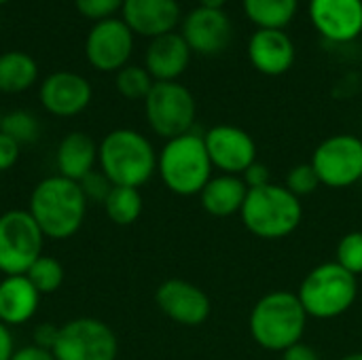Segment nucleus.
<instances>
[{
  "mask_svg": "<svg viewBox=\"0 0 362 360\" xmlns=\"http://www.w3.org/2000/svg\"><path fill=\"white\" fill-rule=\"evenodd\" d=\"M242 180L246 182V187H248V189L265 187V185H269V182H272V178H269V168H267L265 163L255 161V163H252V166L242 174Z\"/></svg>",
  "mask_w": 362,
  "mask_h": 360,
  "instance_id": "34",
  "label": "nucleus"
},
{
  "mask_svg": "<svg viewBox=\"0 0 362 360\" xmlns=\"http://www.w3.org/2000/svg\"><path fill=\"white\" fill-rule=\"evenodd\" d=\"M95 163H98V144L89 134L70 132L59 140L55 153V166L59 176L81 182L87 174L95 170Z\"/></svg>",
  "mask_w": 362,
  "mask_h": 360,
  "instance_id": "21",
  "label": "nucleus"
},
{
  "mask_svg": "<svg viewBox=\"0 0 362 360\" xmlns=\"http://www.w3.org/2000/svg\"><path fill=\"white\" fill-rule=\"evenodd\" d=\"M144 115L151 129L165 138H178L193 132L197 106L193 93L178 81L155 83L144 100Z\"/></svg>",
  "mask_w": 362,
  "mask_h": 360,
  "instance_id": "7",
  "label": "nucleus"
},
{
  "mask_svg": "<svg viewBox=\"0 0 362 360\" xmlns=\"http://www.w3.org/2000/svg\"><path fill=\"white\" fill-rule=\"evenodd\" d=\"M134 53V32L119 17L95 21L85 38V57L100 72H119Z\"/></svg>",
  "mask_w": 362,
  "mask_h": 360,
  "instance_id": "11",
  "label": "nucleus"
},
{
  "mask_svg": "<svg viewBox=\"0 0 362 360\" xmlns=\"http://www.w3.org/2000/svg\"><path fill=\"white\" fill-rule=\"evenodd\" d=\"M310 163L320 185L329 189L352 187L362 180V138L354 134L329 136L316 146Z\"/></svg>",
  "mask_w": 362,
  "mask_h": 360,
  "instance_id": "10",
  "label": "nucleus"
},
{
  "mask_svg": "<svg viewBox=\"0 0 362 360\" xmlns=\"http://www.w3.org/2000/svg\"><path fill=\"white\" fill-rule=\"evenodd\" d=\"M308 318L297 293L272 291L250 312V335L263 350L284 352L301 342Z\"/></svg>",
  "mask_w": 362,
  "mask_h": 360,
  "instance_id": "3",
  "label": "nucleus"
},
{
  "mask_svg": "<svg viewBox=\"0 0 362 360\" xmlns=\"http://www.w3.org/2000/svg\"><path fill=\"white\" fill-rule=\"evenodd\" d=\"M25 276L42 297V295H53L55 291H59L62 284H64L66 274H64V267H62V263L57 259L42 255L32 263V267L28 269Z\"/></svg>",
  "mask_w": 362,
  "mask_h": 360,
  "instance_id": "26",
  "label": "nucleus"
},
{
  "mask_svg": "<svg viewBox=\"0 0 362 360\" xmlns=\"http://www.w3.org/2000/svg\"><path fill=\"white\" fill-rule=\"evenodd\" d=\"M248 59L265 76H280L295 64V45L284 30H257L248 40Z\"/></svg>",
  "mask_w": 362,
  "mask_h": 360,
  "instance_id": "18",
  "label": "nucleus"
},
{
  "mask_svg": "<svg viewBox=\"0 0 362 360\" xmlns=\"http://www.w3.org/2000/svg\"><path fill=\"white\" fill-rule=\"evenodd\" d=\"M121 15L134 34L157 38L176 32L180 4L178 0H125Z\"/></svg>",
  "mask_w": 362,
  "mask_h": 360,
  "instance_id": "17",
  "label": "nucleus"
},
{
  "mask_svg": "<svg viewBox=\"0 0 362 360\" xmlns=\"http://www.w3.org/2000/svg\"><path fill=\"white\" fill-rule=\"evenodd\" d=\"M244 227L261 240L288 238L303 219L301 199L284 185L269 182L265 187L248 189L240 210Z\"/></svg>",
  "mask_w": 362,
  "mask_h": 360,
  "instance_id": "4",
  "label": "nucleus"
},
{
  "mask_svg": "<svg viewBox=\"0 0 362 360\" xmlns=\"http://www.w3.org/2000/svg\"><path fill=\"white\" fill-rule=\"evenodd\" d=\"M115 85H117V91L125 100H146V95L153 89L155 81H153V76L148 74V70L144 66L127 64L125 68H121L117 72Z\"/></svg>",
  "mask_w": 362,
  "mask_h": 360,
  "instance_id": "27",
  "label": "nucleus"
},
{
  "mask_svg": "<svg viewBox=\"0 0 362 360\" xmlns=\"http://www.w3.org/2000/svg\"><path fill=\"white\" fill-rule=\"evenodd\" d=\"M142 206H144L142 195L134 187H112V191L104 202L106 216L119 227L134 225L142 214Z\"/></svg>",
  "mask_w": 362,
  "mask_h": 360,
  "instance_id": "25",
  "label": "nucleus"
},
{
  "mask_svg": "<svg viewBox=\"0 0 362 360\" xmlns=\"http://www.w3.org/2000/svg\"><path fill=\"white\" fill-rule=\"evenodd\" d=\"M199 6H206V8H223L229 0H197Z\"/></svg>",
  "mask_w": 362,
  "mask_h": 360,
  "instance_id": "39",
  "label": "nucleus"
},
{
  "mask_svg": "<svg viewBox=\"0 0 362 360\" xmlns=\"http://www.w3.org/2000/svg\"><path fill=\"white\" fill-rule=\"evenodd\" d=\"M0 132L13 138L19 146H23V144H32L38 140L40 125H38V119L30 115L28 110H13L8 115H2Z\"/></svg>",
  "mask_w": 362,
  "mask_h": 360,
  "instance_id": "28",
  "label": "nucleus"
},
{
  "mask_svg": "<svg viewBox=\"0 0 362 360\" xmlns=\"http://www.w3.org/2000/svg\"><path fill=\"white\" fill-rule=\"evenodd\" d=\"M299 0H244L246 17L259 30H284L297 15Z\"/></svg>",
  "mask_w": 362,
  "mask_h": 360,
  "instance_id": "24",
  "label": "nucleus"
},
{
  "mask_svg": "<svg viewBox=\"0 0 362 360\" xmlns=\"http://www.w3.org/2000/svg\"><path fill=\"white\" fill-rule=\"evenodd\" d=\"M40 303V293L28 276H4L0 280V323L19 327L34 318Z\"/></svg>",
  "mask_w": 362,
  "mask_h": 360,
  "instance_id": "20",
  "label": "nucleus"
},
{
  "mask_svg": "<svg viewBox=\"0 0 362 360\" xmlns=\"http://www.w3.org/2000/svg\"><path fill=\"white\" fill-rule=\"evenodd\" d=\"M297 297L310 318H339L358 297V278L344 269L337 261L320 263L308 272Z\"/></svg>",
  "mask_w": 362,
  "mask_h": 360,
  "instance_id": "6",
  "label": "nucleus"
},
{
  "mask_svg": "<svg viewBox=\"0 0 362 360\" xmlns=\"http://www.w3.org/2000/svg\"><path fill=\"white\" fill-rule=\"evenodd\" d=\"M212 170L204 136L195 132L168 140L157 155V172L163 185L180 197L199 195L212 178Z\"/></svg>",
  "mask_w": 362,
  "mask_h": 360,
  "instance_id": "5",
  "label": "nucleus"
},
{
  "mask_svg": "<svg viewBox=\"0 0 362 360\" xmlns=\"http://www.w3.org/2000/svg\"><path fill=\"white\" fill-rule=\"evenodd\" d=\"M180 34L193 53L216 55L229 47L233 28H231V19L223 8L197 6L185 17Z\"/></svg>",
  "mask_w": 362,
  "mask_h": 360,
  "instance_id": "15",
  "label": "nucleus"
},
{
  "mask_svg": "<svg viewBox=\"0 0 362 360\" xmlns=\"http://www.w3.org/2000/svg\"><path fill=\"white\" fill-rule=\"evenodd\" d=\"M0 28H2V19H0Z\"/></svg>",
  "mask_w": 362,
  "mask_h": 360,
  "instance_id": "42",
  "label": "nucleus"
},
{
  "mask_svg": "<svg viewBox=\"0 0 362 360\" xmlns=\"http://www.w3.org/2000/svg\"><path fill=\"white\" fill-rule=\"evenodd\" d=\"M45 233L28 210H8L0 216V272L25 276L32 263L42 257Z\"/></svg>",
  "mask_w": 362,
  "mask_h": 360,
  "instance_id": "8",
  "label": "nucleus"
},
{
  "mask_svg": "<svg viewBox=\"0 0 362 360\" xmlns=\"http://www.w3.org/2000/svg\"><path fill=\"white\" fill-rule=\"evenodd\" d=\"M282 360H320V354L312 346L299 342L282 352Z\"/></svg>",
  "mask_w": 362,
  "mask_h": 360,
  "instance_id": "36",
  "label": "nucleus"
},
{
  "mask_svg": "<svg viewBox=\"0 0 362 360\" xmlns=\"http://www.w3.org/2000/svg\"><path fill=\"white\" fill-rule=\"evenodd\" d=\"M19 149L21 146L13 138H8L6 134L0 132V172H6V170H11L17 163Z\"/></svg>",
  "mask_w": 362,
  "mask_h": 360,
  "instance_id": "33",
  "label": "nucleus"
},
{
  "mask_svg": "<svg viewBox=\"0 0 362 360\" xmlns=\"http://www.w3.org/2000/svg\"><path fill=\"white\" fill-rule=\"evenodd\" d=\"M81 189H83V193H85V197L87 199H93V202H106V197H108V193L112 191V182L106 178V174L102 172V170H93L91 174H87L81 182Z\"/></svg>",
  "mask_w": 362,
  "mask_h": 360,
  "instance_id": "32",
  "label": "nucleus"
},
{
  "mask_svg": "<svg viewBox=\"0 0 362 360\" xmlns=\"http://www.w3.org/2000/svg\"><path fill=\"white\" fill-rule=\"evenodd\" d=\"M28 212L49 240L72 238L87 214V197L78 182L59 174L42 178L30 193Z\"/></svg>",
  "mask_w": 362,
  "mask_h": 360,
  "instance_id": "1",
  "label": "nucleus"
},
{
  "mask_svg": "<svg viewBox=\"0 0 362 360\" xmlns=\"http://www.w3.org/2000/svg\"><path fill=\"white\" fill-rule=\"evenodd\" d=\"M339 360H362V352H352V354H348V356Z\"/></svg>",
  "mask_w": 362,
  "mask_h": 360,
  "instance_id": "40",
  "label": "nucleus"
},
{
  "mask_svg": "<svg viewBox=\"0 0 362 360\" xmlns=\"http://www.w3.org/2000/svg\"><path fill=\"white\" fill-rule=\"evenodd\" d=\"M335 261L354 274L356 278L362 274V231H350L346 233L335 250Z\"/></svg>",
  "mask_w": 362,
  "mask_h": 360,
  "instance_id": "29",
  "label": "nucleus"
},
{
  "mask_svg": "<svg viewBox=\"0 0 362 360\" xmlns=\"http://www.w3.org/2000/svg\"><path fill=\"white\" fill-rule=\"evenodd\" d=\"M91 83L70 70H57L42 79L38 100L53 117H76L91 102Z\"/></svg>",
  "mask_w": 362,
  "mask_h": 360,
  "instance_id": "14",
  "label": "nucleus"
},
{
  "mask_svg": "<svg viewBox=\"0 0 362 360\" xmlns=\"http://www.w3.org/2000/svg\"><path fill=\"white\" fill-rule=\"evenodd\" d=\"M123 2L125 0H74V6L87 19L104 21L115 17V13L123 8Z\"/></svg>",
  "mask_w": 362,
  "mask_h": 360,
  "instance_id": "31",
  "label": "nucleus"
},
{
  "mask_svg": "<svg viewBox=\"0 0 362 360\" xmlns=\"http://www.w3.org/2000/svg\"><path fill=\"white\" fill-rule=\"evenodd\" d=\"M155 301L170 320L182 327H199L212 312L210 297L199 286L180 278H172L159 284Z\"/></svg>",
  "mask_w": 362,
  "mask_h": 360,
  "instance_id": "13",
  "label": "nucleus"
},
{
  "mask_svg": "<svg viewBox=\"0 0 362 360\" xmlns=\"http://www.w3.org/2000/svg\"><path fill=\"white\" fill-rule=\"evenodd\" d=\"M6 2H8V0H0V4H6Z\"/></svg>",
  "mask_w": 362,
  "mask_h": 360,
  "instance_id": "41",
  "label": "nucleus"
},
{
  "mask_svg": "<svg viewBox=\"0 0 362 360\" xmlns=\"http://www.w3.org/2000/svg\"><path fill=\"white\" fill-rule=\"evenodd\" d=\"M51 352L55 360H117L119 342L106 323L85 316L59 327Z\"/></svg>",
  "mask_w": 362,
  "mask_h": 360,
  "instance_id": "9",
  "label": "nucleus"
},
{
  "mask_svg": "<svg viewBox=\"0 0 362 360\" xmlns=\"http://www.w3.org/2000/svg\"><path fill=\"white\" fill-rule=\"evenodd\" d=\"M0 121H2V112H0Z\"/></svg>",
  "mask_w": 362,
  "mask_h": 360,
  "instance_id": "43",
  "label": "nucleus"
},
{
  "mask_svg": "<svg viewBox=\"0 0 362 360\" xmlns=\"http://www.w3.org/2000/svg\"><path fill=\"white\" fill-rule=\"evenodd\" d=\"M11 360H55L51 350H45V348H38V346H23L19 350L13 352Z\"/></svg>",
  "mask_w": 362,
  "mask_h": 360,
  "instance_id": "37",
  "label": "nucleus"
},
{
  "mask_svg": "<svg viewBox=\"0 0 362 360\" xmlns=\"http://www.w3.org/2000/svg\"><path fill=\"white\" fill-rule=\"evenodd\" d=\"M284 187L301 199L305 195H312L320 187V178H318L316 170L312 168V163H299L286 172Z\"/></svg>",
  "mask_w": 362,
  "mask_h": 360,
  "instance_id": "30",
  "label": "nucleus"
},
{
  "mask_svg": "<svg viewBox=\"0 0 362 360\" xmlns=\"http://www.w3.org/2000/svg\"><path fill=\"white\" fill-rule=\"evenodd\" d=\"M15 352V342L11 335V327L0 323V360H11Z\"/></svg>",
  "mask_w": 362,
  "mask_h": 360,
  "instance_id": "38",
  "label": "nucleus"
},
{
  "mask_svg": "<svg viewBox=\"0 0 362 360\" xmlns=\"http://www.w3.org/2000/svg\"><path fill=\"white\" fill-rule=\"evenodd\" d=\"M100 170L115 187L140 189L157 172V153L146 136L119 127L108 132L98 144Z\"/></svg>",
  "mask_w": 362,
  "mask_h": 360,
  "instance_id": "2",
  "label": "nucleus"
},
{
  "mask_svg": "<svg viewBox=\"0 0 362 360\" xmlns=\"http://www.w3.org/2000/svg\"><path fill=\"white\" fill-rule=\"evenodd\" d=\"M246 195H248V187L242 180V176L218 174L208 180V185L199 193V199H202V208L208 214L225 219L242 210Z\"/></svg>",
  "mask_w": 362,
  "mask_h": 360,
  "instance_id": "22",
  "label": "nucleus"
},
{
  "mask_svg": "<svg viewBox=\"0 0 362 360\" xmlns=\"http://www.w3.org/2000/svg\"><path fill=\"white\" fill-rule=\"evenodd\" d=\"M32 337H34V346L45 348V350H53V346L59 337V327H55L51 323H42L34 329Z\"/></svg>",
  "mask_w": 362,
  "mask_h": 360,
  "instance_id": "35",
  "label": "nucleus"
},
{
  "mask_svg": "<svg viewBox=\"0 0 362 360\" xmlns=\"http://www.w3.org/2000/svg\"><path fill=\"white\" fill-rule=\"evenodd\" d=\"M38 79V64L25 51L0 53V93L28 91Z\"/></svg>",
  "mask_w": 362,
  "mask_h": 360,
  "instance_id": "23",
  "label": "nucleus"
},
{
  "mask_svg": "<svg viewBox=\"0 0 362 360\" xmlns=\"http://www.w3.org/2000/svg\"><path fill=\"white\" fill-rule=\"evenodd\" d=\"M310 19L329 42H352L362 34V0H310Z\"/></svg>",
  "mask_w": 362,
  "mask_h": 360,
  "instance_id": "16",
  "label": "nucleus"
},
{
  "mask_svg": "<svg viewBox=\"0 0 362 360\" xmlns=\"http://www.w3.org/2000/svg\"><path fill=\"white\" fill-rule=\"evenodd\" d=\"M191 49L180 32H170L157 38H151L144 55V68L153 76L155 83L178 81L182 72L189 68Z\"/></svg>",
  "mask_w": 362,
  "mask_h": 360,
  "instance_id": "19",
  "label": "nucleus"
},
{
  "mask_svg": "<svg viewBox=\"0 0 362 360\" xmlns=\"http://www.w3.org/2000/svg\"><path fill=\"white\" fill-rule=\"evenodd\" d=\"M204 142L212 168L223 174L242 176L257 161L255 138L238 125H214L204 134Z\"/></svg>",
  "mask_w": 362,
  "mask_h": 360,
  "instance_id": "12",
  "label": "nucleus"
}]
</instances>
